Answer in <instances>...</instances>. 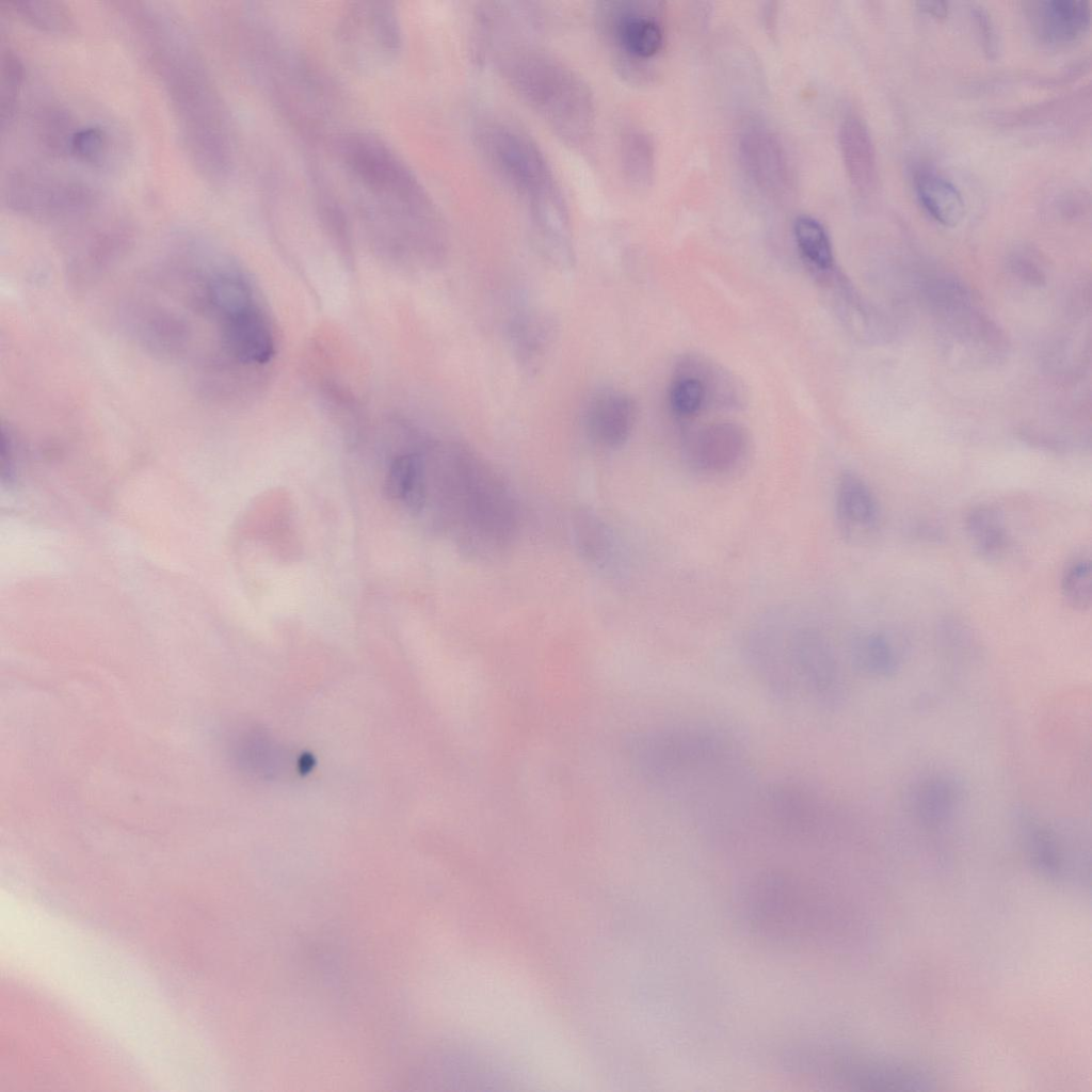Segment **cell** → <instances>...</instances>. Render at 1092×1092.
Masks as SVG:
<instances>
[{"label":"cell","mask_w":1092,"mask_h":1092,"mask_svg":"<svg viewBox=\"0 0 1092 1092\" xmlns=\"http://www.w3.org/2000/svg\"><path fill=\"white\" fill-rule=\"evenodd\" d=\"M112 4L164 94L191 165L208 183H226L237 161L234 126L200 50L177 15L162 3Z\"/></svg>","instance_id":"6da1fadb"},{"label":"cell","mask_w":1092,"mask_h":1092,"mask_svg":"<svg viewBox=\"0 0 1092 1092\" xmlns=\"http://www.w3.org/2000/svg\"><path fill=\"white\" fill-rule=\"evenodd\" d=\"M631 757L652 787L710 825L733 823L755 787L743 746L710 725L680 724L642 733L632 741Z\"/></svg>","instance_id":"7a4b0ae2"},{"label":"cell","mask_w":1092,"mask_h":1092,"mask_svg":"<svg viewBox=\"0 0 1092 1092\" xmlns=\"http://www.w3.org/2000/svg\"><path fill=\"white\" fill-rule=\"evenodd\" d=\"M359 215L378 244L394 253L439 247L444 225L412 167L380 136L351 131L335 142Z\"/></svg>","instance_id":"3957f363"},{"label":"cell","mask_w":1092,"mask_h":1092,"mask_svg":"<svg viewBox=\"0 0 1092 1092\" xmlns=\"http://www.w3.org/2000/svg\"><path fill=\"white\" fill-rule=\"evenodd\" d=\"M743 654L761 686L785 703L837 707L845 681L836 652L816 625L788 613H773L745 636Z\"/></svg>","instance_id":"277c9868"},{"label":"cell","mask_w":1092,"mask_h":1092,"mask_svg":"<svg viewBox=\"0 0 1092 1092\" xmlns=\"http://www.w3.org/2000/svg\"><path fill=\"white\" fill-rule=\"evenodd\" d=\"M434 462L429 499L435 498L438 523L467 548L491 550L508 544L514 535L516 510L500 478L459 446L444 447Z\"/></svg>","instance_id":"5b68a950"},{"label":"cell","mask_w":1092,"mask_h":1092,"mask_svg":"<svg viewBox=\"0 0 1092 1092\" xmlns=\"http://www.w3.org/2000/svg\"><path fill=\"white\" fill-rule=\"evenodd\" d=\"M476 139L492 168L525 203L549 259L557 264L574 260L567 204L536 142L520 128L500 119L480 123Z\"/></svg>","instance_id":"8992f818"},{"label":"cell","mask_w":1092,"mask_h":1092,"mask_svg":"<svg viewBox=\"0 0 1092 1092\" xmlns=\"http://www.w3.org/2000/svg\"><path fill=\"white\" fill-rule=\"evenodd\" d=\"M500 70L511 89L567 145L585 146L593 136L596 105L585 80L545 50L508 47Z\"/></svg>","instance_id":"52a82bcc"},{"label":"cell","mask_w":1092,"mask_h":1092,"mask_svg":"<svg viewBox=\"0 0 1092 1092\" xmlns=\"http://www.w3.org/2000/svg\"><path fill=\"white\" fill-rule=\"evenodd\" d=\"M1 195L7 210L36 222L82 226L108 210L102 191L86 178L36 164L12 166Z\"/></svg>","instance_id":"ba28073f"},{"label":"cell","mask_w":1092,"mask_h":1092,"mask_svg":"<svg viewBox=\"0 0 1092 1092\" xmlns=\"http://www.w3.org/2000/svg\"><path fill=\"white\" fill-rule=\"evenodd\" d=\"M788 842H826L836 828V813L828 797L792 780L755 786L740 819Z\"/></svg>","instance_id":"9c48e42d"},{"label":"cell","mask_w":1092,"mask_h":1092,"mask_svg":"<svg viewBox=\"0 0 1092 1092\" xmlns=\"http://www.w3.org/2000/svg\"><path fill=\"white\" fill-rule=\"evenodd\" d=\"M597 23L616 67L627 77L643 69L663 48L664 30L653 2L604 1L597 7Z\"/></svg>","instance_id":"30bf717a"},{"label":"cell","mask_w":1092,"mask_h":1092,"mask_svg":"<svg viewBox=\"0 0 1092 1092\" xmlns=\"http://www.w3.org/2000/svg\"><path fill=\"white\" fill-rule=\"evenodd\" d=\"M338 43L348 62L364 71L378 70L399 55L403 36L398 12L386 1H359L343 12Z\"/></svg>","instance_id":"8fae6325"},{"label":"cell","mask_w":1092,"mask_h":1092,"mask_svg":"<svg viewBox=\"0 0 1092 1092\" xmlns=\"http://www.w3.org/2000/svg\"><path fill=\"white\" fill-rule=\"evenodd\" d=\"M738 156L746 177L762 194L783 198L790 193L791 164L778 135L768 126L746 124L738 136Z\"/></svg>","instance_id":"7c38bea8"},{"label":"cell","mask_w":1092,"mask_h":1092,"mask_svg":"<svg viewBox=\"0 0 1092 1092\" xmlns=\"http://www.w3.org/2000/svg\"><path fill=\"white\" fill-rule=\"evenodd\" d=\"M749 448L745 430L730 421L712 422L692 433L686 440L687 464L706 476L735 470L744 461Z\"/></svg>","instance_id":"4fadbf2b"},{"label":"cell","mask_w":1092,"mask_h":1092,"mask_svg":"<svg viewBox=\"0 0 1092 1092\" xmlns=\"http://www.w3.org/2000/svg\"><path fill=\"white\" fill-rule=\"evenodd\" d=\"M825 1071L841 1081L871 1090H929L934 1080L915 1067L885 1060L838 1056L828 1061Z\"/></svg>","instance_id":"5bb4252c"},{"label":"cell","mask_w":1092,"mask_h":1092,"mask_svg":"<svg viewBox=\"0 0 1092 1092\" xmlns=\"http://www.w3.org/2000/svg\"><path fill=\"white\" fill-rule=\"evenodd\" d=\"M225 352L242 365H266L275 354L274 335L258 302L235 311L218 323Z\"/></svg>","instance_id":"9a60e30c"},{"label":"cell","mask_w":1092,"mask_h":1092,"mask_svg":"<svg viewBox=\"0 0 1092 1092\" xmlns=\"http://www.w3.org/2000/svg\"><path fill=\"white\" fill-rule=\"evenodd\" d=\"M1024 12L1035 38L1050 48L1079 42L1091 25L1090 2L1085 0L1028 1Z\"/></svg>","instance_id":"2e32d148"},{"label":"cell","mask_w":1092,"mask_h":1092,"mask_svg":"<svg viewBox=\"0 0 1092 1092\" xmlns=\"http://www.w3.org/2000/svg\"><path fill=\"white\" fill-rule=\"evenodd\" d=\"M835 515L845 539L861 543L872 537L880 524V508L867 482L854 471H844L836 483Z\"/></svg>","instance_id":"e0dca14e"},{"label":"cell","mask_w":1092,"mask_h":1092,"mask_svg":"<svg viewBox=\"0 0 1092 1092\" xmlns=\"http://www.w3.org/2000/svg\"><path fill=\"white\" fill-rule=\"evenodd\" d=\"M838 144L852 187L861 195L871 194L879 180L877 151L871 133L860 116L848 114L841 119Z\"/></svg>","instance_id":"ac0fdd59"},{"label":"cell","mask_w":1092,"mask_h":1092,"mask_svg":"<svg viewBox=\"0 0 1092 1092\" xmlns=\"http://www.w3.org/2000/svg\"><path fill=\"white\" fill-rule=\"evenodd\" d=\"M636 418L637 405L629 395L606 391L598 394L588 405L584 424L596 444L617 448L630 436Z\"/></svg>","instance_id":"d6986e66"},{"label":"cell","mask_w":1092,"mask_h":1092,"mask_svg":"<svg viewBox=\"0 0 1092 1092\" xmlns=\"http://www.w3.org/2000/svg\"><path fill=\"white\" fill-rule=\"evenodd\" d=\"M1090 113V91L1081 89L1067 95L1031 106L1028 109L1002 113L998 121L1006 125H1023L1031 129L1066 130L1085 121Z\"/></svg>","instance_id":"ffe728a7"},{"label":"cell","mask_w":1092,"mask_h":1092,"mask_svg":"<svg viewBox=\"0 0 1092 1092\" xmlns=\"http://www.w3.org/2000/svg\"><path fill=\"white\" fill-rule=\"evenodd\" d=\"M1016 821L1027 855L1038 871L1054 880L1065 879L1074 871L1066 848L1055 831L1023 809L1016 814Z\"/></svg>","instance_id":"44dd1931"},{"label":"cell","mask_w":1092,"mask_h":1092,"mask_svg":"<svg viewBox=\"0 0 1092 1092\" xmlns=\"http://www.w3.org/2000/svg\"><path fill=\"white\" fill-rule=\"evenodd\" d=\"M384 491L389 499L401 503L408 512H423L427 504L424 453L407 451L396 455L388 467Z\"/></svg>","instance_id":"7402d4cb"},{"label":"cell","mask_w":1092,"mask_h":1092,"mask_svg":"<svg viewBox=\"0 0 1092 1092\" xmlns=\"http://www.w3.org/2000/svg\"><path fill=\"white\" fill-rule=\"evenodd\" d=\"M914 187L924 209L945 226L958 225L965 214V202L952 181L929 167L914 172Z\"/></svg>","instance_id":"603a6c76"},{"label":"cell","mask_w":1092,"mask_h":1092,"mask_svg":"<svg viewBox=\"0 0 1092 1092\" xmlns=\"http://www.w3.org/2000/svg\"><path fill=\"white\" fill-rule=\"evenodd\" d=\"M30 121L41 150L53 159H67L70 138L80 124L71 111L59 103H45L33 110Z\"/></svg>","instance_id":"cb8c5ba5"},{"label":"cell","mask_w":1092,"mask_h":1092,"mask_svg":"<svg viewBox=\"0 0 1092 1092\" xmlns=\"http://www.w3.org/2000/svg\"><path fill=\"white\" fill-rule=\"evenodd\" d=\"M964 528L975 552L985 560L999 559L1009 546L1003 514L995 505L973 507L965 516Z\"/></svg>","instance_id":"d4e9b609"},{"label":"cell","mask_w":1092,"mask_h":1092,"mask_svg":"<svg viewBox=\"0 0 1092 1092\" xmlns=\"http://www.w3.org/2000/svg\"><path fill=\"white\" fill-rule=\"evenodd\" d=\"M959 801L960 788L954 780L932 776L922 780L914 788L911 806L919 821L933 828L947 822L953 816Z\"/></svg>","instance_id":"484cf974"},{"label":"cell","mask_w":1092,"mask_h":1092,"mask_svg":"<svg viewBox=\"0 0 1092 1092\" xmlns=\"http://www.w3.org/2000/svg\"><path fill=\"white\" fill-rule=\"evenodd\" d=\"M676 370L691 374L701 382L707 405L736 406L741 401L737 379L706 357L687 355L678 363Z\"/></svg>","instance_id":"4316f807"},{"label":"cell","mask_w":1092,"mask_h":1092,"mask_svg":"<svg viewBox=\"0 0 1092 1092\" xmlns=\"http://www.w3.org/2000/svg\"><path fill=\"white\" fill-rule=\"evenodd\" d=\"M620 159L625 178L636 188L651 184L655 175V146L642 128L629 126L620 135Z\"/></svg>","instance_id":"83f0119b"},{"label":"cell","mask_w":1092,"mask_h":1092,"mask_svg":"<svg viewBox=\"0 0 1092 1092\" xmlns=\"http://www.w3.org/2000/svg\"><path fill=\"white\" fill-rule=\"evenodd\" d=\"M113 139L109 129L97 123L79 124L73 133L67 160L92 170H106L111 165Z\"/></svg>","instance_id":"f1b7e54d"},{"label":"cell","mask_w":1092,"mask_h":1092,"mask_svg":"<svg viewBox=\"0 0 1092 1092\" xmlns=\"http://www.w3.org/2000/svg\"><path fill=\"white\" fill-rule=\"evenodd\" d=\"M2 5L7 12L42 31L69 33L75 27L73 14L59 1L11 0Z\"/></svg>","instance_id":"f546056e"},{"label":"cell","mask_w":1092,"mask_h":1092,"mask_svg":"<svg viewBox=\"0 0 1092 1092\" xmlns=\"http://www.w3.org/2000/svg\"><path fill=\"white\" fill-rule=\"evenodd\" d=\"M854 663L864 672L879 676L892 675L898 667V654L892 638L882 631H869L852 643Z\"/></svg>","instance_id":"4dcf8cb0"},{"label":"cell","mask_w":1092,"mask_h":1092,"mask_svg":"<svg viewBox=\"0 0 1092 1092\" xmlns=\"http://www.w3.org/2000/svg\"><path fill=\"white\" fill-rule=\"evenodd\" d=\"M797 246L808 264L821 272L832 270V243L824 226L816 218L801 214L793 222Z\"/></svg>","instance_id":"1f68e13d"},{"label":"cell","mask_w":1092,"mask_h":1092,"mask_svg":"<svg viewBox=\"0 0 1092 1092\" xmlns=\"http://www.w3.org/2000/svg\"><path fill=\"white\" fill-rule=\"evenodd\" d=\"M0 77L1 128L4 133L12 127L17 116L25 81L22 62L10 47H3L1 50Z\"/></svg>","instance_id":"d6a6232c"},{"label":"cell","mask_w":1092,"mask_h":1092,"mask_svg":"<svg viewBox=\"0 0 1092 1092\" xmlns=\"http://www.w3.org/2000/svg\"><path fill=\"white\" fill-rule=\"evenodd\" d=\"M1061 593L1067 605L1083 611L1092 601V567L1089 558H1076L1063 571Z\"/></svg>","instance_id":"836d02e7"},{"label":"cell","mask_w":1092,"mask_h":1092,"mask_svg":"<svg viewBox=\"0 0 1092 1092\" xmlns=\"http://www.w3.org/2000/svg\"><path fill=\"white\" fill-rule=\"evenodd\" d=\"M669 404L677 417H692L707 405L705 389L695 376L676 370L669 390Z\"/></svg>","instance_id":"e575fe53"},{"label":"cell","mask_w":1092,"mask_h":1092,"mask_svg":"<svg viewBox=\"0 0 1092 1092\" xmlns=\"http://www.w3.org/2000/svg\"><path fill=\"white\" fill-rule=\"evenodd\" d=\"M969 16L983 52L989 59H996L999 53L1000 43L991 13L982 4H971Z\"/></svg>","instance_id":"d590c367"},{"label":"cell","mask_w":1092,"mask_h":1092,"mask_svg":"<svg viewBox=\"0 0 1092 1092\" xmlns=\"http://www.w3.org/2000/svg\"><path fill=\"white\" fill-rule=\"evenodd\" d=\"M916 5L919 11L936 18H945L949 12V4L946 1H917Z\"/></svg>","instance_id":"8d00e7d4"}]
</instances>
